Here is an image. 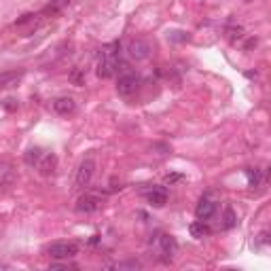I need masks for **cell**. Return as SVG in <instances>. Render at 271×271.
<instances>
[{
	"mask_svg": "<svg viewBox=\"0 0 271 271\" xmlns=\"http://www.w3.org/2000/svg\"><path fill=\"white\" fill-rule=\"evenodd\" d=\"M119 43H108L100 49L97 55V77L100 79H111L114 77V72L119 70Z\"/></svg>",
	"mask_w": 271,
	"mask_h": 271,
	"instance_id": "cell-1",
	"label": "cell"
},
{
	"mask_svg": "<svg viewBox=\"0 0 271 271\" xmlns=\"http://www.w3.org/2000/svg\"><path fill=\"white\" fill-rule=\"evenodd\" d=\"M47 255L51 258H72L74 255H79V246L74 241H53L49 248H47Z\"/></svg>",
	"mask_w": 271,
	"mask_h": 271,
	"instance_id": "cell-2",
	"label": "cell"
},
{
	"mask_svg": "<svg viewBox=\"0 0 271 271\" xmlns=\"http://www.w3.org/2000/svg\"><path fill=\"white\" fill-rule=\"evenodd\" d=\"M96 174V161L87 157L80 161L79 170H77V176H74V184H77V189H85L87 184L91 182V178Z\"/></svg>",
	"mask_w": 271,
	"mask_h": 271,
	"instance_id": "cell-3",
	"label": "cell"
},
{
	"mask_svg": "<svg viewBox=\"0 0 271 271\" xmlns=\"http://www.w3.org/2000/svg\"><path fill=\"white\" fill-rule=\"evenodd\" d=\"M157 252H159V256L163 258V261H172V258L176 256V252H178V241L172 238V235H165V233H161L157 235Z\"/></svg>",
	"mask_w": 271,
	"mask_h": 271,
	"instance_id": "cell-4",
	"label": "cell"
},
{
	"mask_svg": "<svg viewBox=\"0 0 271 271\" xmlns=\"http://www.w3.org/2000/svg\"><path fill=\"white\" fill-rule=\"evenodd\" d=\"M138 87H140V77L136 72H123L117 80L119 96H131L138 91Z\"/></svg>",
	"mask_w": 271,
	"mask_h": 271,
	"instance_id": "cell-5",
	"label": "cell"
},
{
	"mask_svg": "<svg viewBox=\"0 0 271 271\" xmlns=\"http://www.w3.org/2000/svg\"><path fill=\"white\" fill-rule=\"evenodd\" d=\"M151 43L148 40H144V38H131L129 40V45H128V53L131 60H136V62H142V60H146L148 55H151Z\"/></svg>",
	"mask_w": 271,
	"mask_h": 271,
	"instance_id": "cell-6",
	"label": "cell"
},
{
	"mask_svg": "<svg viewBox=\"0 0 271 271\" xmlns=\"http://www.w3.org/2000/svg\"><path fill=\"white\" fill-rule=\"evenodd\" d=\"M104 201L97 197V195H83V197H79L77 201V212H83V214H91V212H97L102 207Z\"/></svg>",
	"mask_w": 271,
	"mask_h": 271,
	"instance_id": "cell-7",
	"label": "cell"
},
{
	"mask_svg": "<svg viewBox=\"0 0 271 271\" xmlns=\"http://www.w3.org/2000/svg\"><path fill=\"white\" fill-rule=\"evenodd\" d=\"M214 212H216V204L207 197H201L197 207H195V216H197V221H207V218L214 216Z\"/></svg>",
	"mask_w": 271,
	"mask_h": 271,
	"instance_id": "cell-8",
	"label": "cell"
},
{
	"mask_svg": "<svg viewBox=\"0 0 271 271\" xmlns=\"http://www.w3.org/2000/svg\"><path fill=\"white\" fill-rule=\"evenodd\" d=\"M53 111L57 114H62V117H68V114H72L77 111V102L72 97H57L53 102Z\"/></svg>",
	"mask_w": 271,
	"mask_h": 271,
	"instance_id": "cell-9",
	"label": "cell"
},
{
	"mask_svg": "<svg viewBox=\"0 0 271 271\" xmlns=\"http://www.w3.org/2000/svg\"><path fill=\"white\" fill-rule=\"evenodd\" d=\"M36 168H38V172H40L43 176H51V174L55 172V168H57V157H55L53 153H45L43 159L38 161Z\"/></svg>",
	"mask_w": 271,
	"mask_h": 271,
	"instance_id": "cell-10",
	"label": "cell"
},
{
	"mask_svg": "<svg viewBox=\"0 0 271 271\" xmlns=\"http://www.w3.org/2000/svg\"><path fill=\"white\" fill-rule=\"evenodd\" d=\"M146 199H148V204H153L155 207H163L168 204V191H165L163 187H155L146 193Z\"/></svg>",
	"mask_w": 271,
	"mask_h": 271,
	"instance_id": "cell-11",
	"label": "cell"
},
{
	"mask_svg": "<svg viewBox=\"0 0 271 271\" xmlns=\"http://www.w3.org/2000/svg\"><path fill=\"white\" fill-rule=\"evenodd\" d=\"M24 79V70H13V72H2L0 74V89L4 87H13V85H17L19 80Z\"/></svg>",
	"mask_w": 271,
	"mask_h": 271,
	"instance_id": "cell-12",
	"label": "cell"
},
{
	"mask_svg": "<svg viewBox=\"0 0 271 271\" xmlns=\"http://www.w3.org/2000/svg\"><path fill=\"white\" fill-rule=\"evenodd\" d=\"M43 148L40 146H32V148H28V153L24 155V161H26V165H30V168H34V165H38V161L43 159Z\"/></svg>",
	"mask_w": 271,
	"mask_h": 271,
	"instance_id": "cell-13",
	"label": "cell"
},
{
	"mask_svg": "<svg viewBox=\"0 0 271 271\" xmlns=\"http://www.w3.org/2000/svg\"><path fill=\"white\" fill-rule=\"evenodd\" d=\"M189 231H191L193 238H206V235H210V227L206 224V221H195L191 227H189Z\"/></svg>",
	"mask_w": 271,
	"mask_h": 271,
	"instance_id": "cell-14",
	"label": "cell"
},
{
	"mask_svg": "<svg viewBox=\"0 0 271 271\" xmlns=\"http://www.w3.org/2000/svg\"><path fill=\"white\" fill-rule=\"evenodd\" d=\"M246 176H248V182H250V187L255 189V187H261V184L265 182V174H263V170H246Z\"/></svg>",
	"mask_w": 271,
	"mask_h": 271,
	"instance_id": "cell-15",
	"label": "cell"
},
{
	"mask_svg": "<svg viewBox=\"0 0 271 271\" xmlns=\"http://www.w3.org/2000/svg\"><path fill=\"white\" fill-rule=\"evenodd\" d=\"M223 227L224 229H233L235 227V223H238V216H235V212H233V207H227L224 210V216H223Z\"/></svg>",
	"mask_w": 271,
	"mask_h": 271,
	"instance_id": "cell-16",
	"label": "cell"
},
{
	"mask_svg": "<svg viewBox=\"0 0 271 271\" xmlns=\"http://www.w3.org/2000/svg\"><path fill=\"white\" fill-rule=\"evenodd\" d=\"M227 36L231 43H235V40H241L244 38V28L241 26H229L227 28Z\"/></svg>",
	"mask_w": 271,
	"mask_h": 271,
	"instance_id": "cell-17",
	"label": "cell"
},
{
	"mask_svg": "<svg viewBox=\"0 0 271 271\" xmlns=\"http://www.w3.org/2000/svg\"><path fill=\"white\" fill-rule=\"evenodd\" d=\"M68 79H70L74 85H79V87H80V85H85V74H83V70H80V68H74Z\"/></svg>",
	"mask_w": 271,
	"mask_h": 271,
	"instance_id": "cell-18",
	"label": "cell"
},
{
	"mask_svg": "<svg viewBox=\"0 0 271 271\" xmlns=\"http://www.w3.org/2000/svg\"><path fill=\"white\" fill-rule=\"evenodd\" d=\"M142 263L140 261H125V263H117L114 269H140Z\"/></svg>",
	"mask_w": 271,
	"mask_h": 271,
	"instance_id": "cell-19",
	"label": "cell"
},
{
	"mask_svg": "<svg viewBox=\"0 0 271 271\" xmlns=\"http://www.w3.org/2000/svg\"><path fill=\"white\" fill-rule=\"evenodd\" d=\"M2 106L7 108V111H17V102L13 100V97H7V100L2 102Z\"/></svg>",
	"mask_w": 271,
	"mask_h": 271,
	"instance_id": "cell-20",
	"label": "cell"
},
{
	"mask_svg": "<svg viewBox=\"0 0 271 271\" xmlns=\"http://www.w3.org/2000/svg\"><path fill=\"white\" fill-rule=\"evenodd\" d=\"M182 174H170V176H165V182L172 184V182H178V180H182Z\"/></svg>",
	"mask_w": 271,
	"mask_h": 271,
	"instance_id": "cell-21",
	"label": "cell"
},
{
	"mask_svg": "<svg viewBox=\"0 0 271 271\" xmlns=\"http://www.w3.org/2000/svg\"><path fill=\"white\" fill-rule=\"evenodd\" d=\"M34 19V15H24L21 19H17V26H24V24H28V21H32Z\"/></svg>",
	"mask_w": 271,
	"mask_h": 271,
	"instance_id": "cell-22",
	"label": "cell"
},
{
	"mask_svg": "<svg viewBox=\"0 0 271 271\" xmlns=\"http://www.w3.org/2000/svg\"><path fill=\"white\" fill-rule=\"evenodd\" d=\"M68 267H72V265H68V263H51V269H68Z\"/></svg>",
	"mask_w": 271,
	"mask_h": 271,
	"instance_id": "cell-23",
	"label": "cell"
},
{
	"mask_svg": "<svg viewBox=\"0 0 271 271\" xmlns=\"http://www.w3.org/2000/svg\"><path fill=\"white\" fill-rule=\"evenodd\" d=\"M252 47H256V38H250V40H248V43H246V47H244V49H246V51H250Z\"/></svg>",
	"mask_w": 271,
	"mask_h": 271,
	"instance_id": "cell-24",
	"label": "cell"
}]
</instances>
